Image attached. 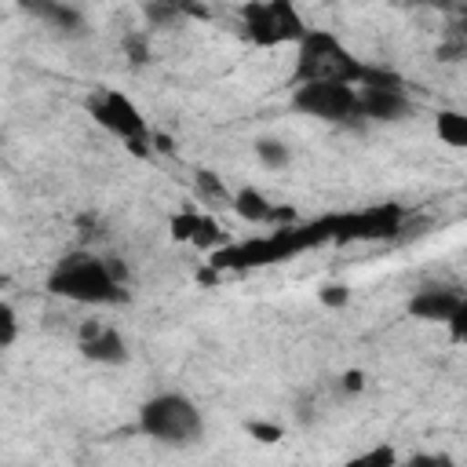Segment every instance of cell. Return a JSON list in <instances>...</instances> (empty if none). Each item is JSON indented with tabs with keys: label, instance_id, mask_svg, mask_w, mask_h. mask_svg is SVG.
Wrapping results in <instances>:
<instances>
[{
	"label": "cell",
	"instance_id": "e0dca14e",
	"mask_svg": "<svg viewBox=\"0 0 467 467\" xmlns=\"http://www.w3.org/2000/svg\"><path fill=\"white\" fill-rule=\"evenodd\" d=\"M197 193L201 197H226V186L219 182L215 171H197Z\"/></svg>",
	"mask_w": 467,
	"mask_h": 467
},
{
	"label": "cell",
	"instance_id": "ac0fdd59",
	"mask_svg": "<svg viewBox=\"0 0 467 467\" xmlns=\"http://www.w3.org/2000/svg\"><path fill=\"white\" fill-rule=\"evenodd\" d=\"M124 47H128V55H131V62H135V66L150 62V47H146V36H139V33H135V36H128V40H124Z\"/></svg>",
	"mask_w": 467,
	"mask_h": 467
},
{
	"label": "cell",
	"instance_id": "5b68a950",
	"mask_svg": "<svg viewBox=\"0 0 467 467\" xmlns=\"http://www.w3.org/2000/svg\"><path fill=\"white\" fill-rule=\"evenodd\" d=\"M237 15H241V33L255 47L296 44L306 33V22L292 0H244Z\"/></svg>",
	"mask_w": 467,
	"mask_h": 467
},
{
	"label": "cell",
	"instance_id": "4fadbf2b",
	"mask_svg": "<svg viewBox=\"0 0 467 467\" xmlns=\"http://www.w3.org/2000/svg\"><path fill=\"white\" fill-rule=\"evenodd\" d=\"M146 4V18L157 26L179 22V18H208V7L201 0H142Z\"/></svg>",
	"mask_w": 467,
	"mask_h": 467
},
{
	"label": "cell",
	"instance_id": "d4e9b609",
	"mask_svg": "<svg viewBox=\"0 0 467 467\" xmlns=\"http://www.w3.org/2000/svg\"><path fill=\"white\" fill-rule=\"evenodd\" d=\"M343 387H347V390H358V387H361V372H347V376H343Z\"/></svg>",
	"mask_w": 467,
	"mask_h": 467
},
{
	"label": "cell",
	"instance_id": "7402d4cb",
	"mask_svg": "<svg viewBox=\"0 0 467 467\" xmlns=\"http://www.w3.org/2000/svg\"><path fill=\"white\" fill-rule=\"evenodd\" d=\"M358 463H398V452L383 445V449H372V452H365Z\"/></svg>",
	"mask_w": 467,
	"mask_h": 467
},
{
	"label": "cell",
	"instance_id": "cb8c5ba5",
	"mask_svg": "<svg viewBox=\"0 0 467 467\" xmlns=\"http://www.w3.org/2000/svg\"><path fill=\"white\" fill-rule=\"evenodd\" d=\"M416 7H438V11H456V0H405Z\"/></svg>",
	"mask_w": 467,
	"mask_h": 467
},
{
	"label": "cell",
	"instance_id": "603a6c76",
	"mask_svg": "<svg viewBox=\"0 0 467 467\" xmlns=\"http://www.w3.org/2000/svg\"><path fill=\"white\" fill-rule=\"evenodd\" d=\"M409 463H416V467H449L452 460L449 456H412Z\"/></svg>",
	"mask_w": 467,
	"mask_h": 467
},
{
	"label": "cell",
	"instance_id": "3957f363",
	"mask_svg": "<svg viewBox=\"0 0 467 467\" xmlns=\"http://www.w3.org/2000/svg\"><path fill=\"white\" fill-rule=\"evenodd\" d=\"M201 427H204L201 409L179 390H161L146 398L139 409V431L164 445H190L197 441Z\"/></svg>",
	"mask_w": 467,
	"mask_h": 467
},
{
	"label": "cell",
	"instance_id": "7c38bea8",
	"mask_svg": "<svg viewBox=\"0 0 467 467\" xmlns=\"http://www.w3.org/2000/svg\"><path fill=\"white\" fill-rule=\"evenodd\" d=\"M230 208L244 219V223H281V219H296L292 208H277L266 201L263 190L255 186H241L237 193H230Z\"/></svg>",
	"mask_w": 467,
	"mask_h": 467
},
{
	"label": "cell",
	"instance_id": "2e32d148",
	"mask_svg": "<svg viewBox=\"0 0 467 467\" xmlns=\"http://www.w3.org/2000/svg\"><path fill=\"white\" fill-rule=\"evenodd\" d=\"M18 339V314L7 299H0V350H7Z\"/></svg>",
	"mask_w": 467,
	"mask_h": 467
},
{
	"label": "cell",
	"instance_id": "6da1fadb",
	"mask_svg": "<svg viewBox=\"0 0 467 467\" xmlns=\"http://www.w3.org/2000/svg\"><path fill=\"white\" fill-rule=\"evenodd\" d=\"M124 277L128 274L120 259H102L88 248H73L51 266L47 292L84 306H113V303H128Z\"/></svg>",
	"mask_w": 467,
	"mask_h": 467
},
{
	"label": "cell",
	"instance_id": "7a4b0ae2",
	"mask_svg": "<svg viewBox=\"0 0 467 467\" xmlns=\"http://www.w3.org/2000/svg\"><path fill=\"white\" fill-rule=\"evenodd\" d=\"M361 69H365V62L332 29H306L296 40V69H292L296 84H310V80L358 84Z\"/></svg>",
	"mask_w": 467,
	"mask_h": 467
},
{
	"label": "cell",
	"instance_id": "277c9868",
	"mask_svg": "<svg viewBox=\"0 0 467 467\" xmlns=\"http://www.w3.org/2000/svg\"><path fill=\"white\" fill-rule=\"evenodd\" d=\"M88 117H91L102 131L117 135L135 157H150L153 131H150L142 109H139L124 91H117V88H99V91L88 99Z\"/></svg>",
	"mask_w": 467,
	"mask_h": 467
},
{
	"label": "cell",
	"instance_id": "8fae6325",
	"mask_svg": "<svg viewBox=\"0 0 467 467\" xmlns=\"http://www.w3.org/2000/svg\"><path fill=\"white\" fill-rule=\"evenodd\" d=\"M171 237L175 241H190V244H197V248H215V244H226V234H223V226L212 219V215H204V212H179L175 219H171Z\"/></svg>",
	"mask_w": 467,
	"mask_h": 467
},
{
	"label": "cell",
	"instance_id": "5bb4252c",
	"mask_svg": "<svg viewBox=\"0 0 467 467\" xmlns=\"http://www.w3.org/2000/svg\"><path fill=\"white\" fill-rule=\"evenodd\" d=\"M438 139L449 142L452 150H463V146H467V113H460V109H441V113H438Z\"/></svg>",
	"mask_w": 467,
	"mask_h": 467
},
{
	"label": "cell",
	"instance_id": "52a82bcc",
	"mask_svg": "<svg viewBox=\"0 0 467 467\" xmlns=\"http://www.w3.org/2000/svg\"><path fill=\"white\" fill-rule=\"evenodd\" d=\"M77 347L95 365H124L128 361L124 336L113 325H106V321H84L80 332H77Z\"/></svg>",
	"mask_w": 467,
	"mask_h": 467
},
{
	"label": "cell",
	"instance_id": "8992f818",
	"mask_svg": "<svg viewBox=\"0 0 467 467\" xmlns=\"http://www.w3.org/2000/svg\"><path fill=\"white\" fill-rule=\"evenodd\" d=\"M292 106L306 117L325 120V124H365L361 106H358V84H343V80L296 84Z\"/></svg>",
	"mask_w": 467,
	"mask_h": 467
},
{
	"label": "cell",
	"instance_id": "9a60e30c",
	"mask_svg": "<svg viewBox=\"0 0 467 467\" xmlns=\"http://www.w3.org/2000/svg\"><path fill=\"white\" fill-rule=\"evenodd\" d=\"M255 157H259L266 168H285V164H288V146L277 142V139H259V142H255Z\"/></svg>",
	"mask_w": 467,
	"mask_h": 467
},
{
	"label": "cell",
	"instance_id": "d6986e66",
	"mask_svg": "<svg viewBox=\"0 0 467 467\" xmlns=\"http://www.w3.org/2000/svg\"><path fill=\"white\" fill-rule=\"evenodd\" d=\"M445 325H449V332H452V343H463V339H467V306H460Z\"/></svg>",
	"mask_w": 467,
	"mask_h": 467
},
{
	"label": "cell",
	"instance_id": "9c48e42d",
	"mask_svg": "<svg viewBox=\"0 0 467 467\" xmlns=\"http://www.w3.org/2000/svg\"><path fill=\"white\" fill-rule=\"evenodd\" d=\"M460 306H467V296L452 285H423L412 299H409V314L420 321H449Z\"/></svg>",
	"mask_w": 467,
	"mask_h": 467
},
{
	"label": "cell",
	"instance_id": "ffe728a7",
	"mask_svg": "<svg viewBox=\"0 0 467 467\" xmlns=\"http://www.w3.org/2000/svg\"><path fill=\"white\" fill-rule=\"evenodd\" d=\"M347 299H350V292H347L343 285H325V288H321V303H325V306H343Z\"/></svg>",
	"mask_w": 467,
	"mask_h": 467
},
{
	"label": "cell",
	"instance_id": "30bf717a",
	"mask_svg": "<svg viewBox=\"0 0 467 467\" xmlns=\"http://www.w3.org/2000/svg\"><path fill=\"white\" fill-rule=\"evenodd\" d=\"M18 7L29 18H36L47 29H55L58 36H84V29H88L84 15L73 4H66V0H18Z\"/></svg>",
	"mask_w": 467,
	"mask_h": 467
},
{
	"label": "cell",
	"instance_id": "ba28073f",
	"mask_svg": "<svg viewBox=\"0 0 467 467\" xmlns=\"http://www.w3.org/2000/svg\"><path fill=\"white\" fill-rule=\"evenodd\" d=\"M358 106L365 120H379V124H394L412 117V102L405 95V88H372V84H358Z\"/></svg>",
	"mask_w": 467,
	"mask_h": 467
},
{
	"label": "cell",
	"instance_id": "44dd1931",
	"mask_svg": "<svg viewBox=\"0 0 467 467\" xmlns=\"http://www.w3.org/2000/svg\"><path fill=\"white\" fill-rule=\"evenodd\" d=\"M248 434L255 441H277L281 438V427H274V423H248Z\"/></svg>",
	"mask_w": 467,
	"mask_h": 467
}]
</instances>
